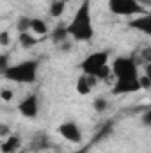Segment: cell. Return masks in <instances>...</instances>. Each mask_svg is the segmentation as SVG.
Returning a JSON list of instances; mask_svg holds the SVG:
<instances>
[{"mask_svg":"<svg viewBox=\"0 0 151 153\" xmlns=\"http://www.w3.org/2000/svg\"><path fill=\"white\" fill-rule=\"evenodd\" d=\"M20 137L18 135H9V137H5V141L2 143V146H0V152L2 153H16V150L20 148Z\"/></svg>","mask_w":151,"mask_h":153,"instance_id":"30bf717a","label":"cell"},{"mask_svg":"<svg viewBox=\"0 0 151 153\" xmlns=\"http://www.w3.org/2000/svg\"><path fill=\"white\" fill-rule=\"evenodd\" d=\"M29 30H32V32H34V34H38V36H44V34L48 32V27H46L44 20L30 18V29H29Z\"/></svg>","mask_w":151,"mask_h":153,"instance_id":"8fae6325","label":"cell"},{"mask_svg":"<svg viewBox=\"0 0 151 153\" xmlns=\"http://www.w3.org/2000/svg\"><path fill=\"white\" fill-rule=\"evenodd\" d=\"M68 39V30H66V27H57V29H53V32H52V41L55 43V45H61L62 41H66Z\"/></svg>","mask_w":151,"mask_h":153,"instance_id":"4fadbf2b","label":"cell"},{"mask_svg":"<svg viewBox=\"0 0 151 153\" xmlns=\"http://www.w3.org/2000/svg\"><path fill=\"white\" fill-rule=\"evenodd\" d=\"M141 2H144V4H148V2H150V0H141Z\"/></svg>","mask_w":151,"mask_h":153,"instance_id":"d4e9b609","label":"cell"},{"mask_svg":"<svg viewBox=\"0 0 151 153\" xmlns=\"http://www.w3.org/2000/svg\"><path fill=\"white\" fill-rule=\"evenodd\" d=\"M38 70H39V62L36 59L30 61H23L18 64L9 66L2 75L5 76L11 82H18V84H34L38 78Z\"/></svg>","mask_w":151,"mask_h":153,"instance_id":"7a4b0ae2","label":"cell"},{"mask_svg":"<svg viewBox=\"0 0 151 153\" xmlns=\"http://www.w3.org/2000/svg\"><path fill=\"white\" fill-rule=\"evenodd\" d=\"M109 9L117 16H139L148 13L139 0H109Z\"/></svg>","mask_w":151,"mask_h":153,"instance_id":"277c9868","label":"cell"},{"mask_svg":"<svg viewBox=\"0 0 151 153\" xmlns=\"http://www.w3.org/2000/svg\"><path fill=\"white\" fill-rule=\"evenodd\" d=\"M16 29H18V34L29 32V29H30V18H29V16H21V18L18 20V23H16Z\"/></svg>","mask_w":151,"mask_h":153,"instance_id":"2e32d148","label":"cell"},{"mask_svg":"<svg viewBox=\"0 0 151 153\" xmlns=\"http://www.w3.org/2000/svg\"><path fill=\"white\" fill-rule=\"evenodd\" d=\"M110 73L115 76V80L137 78V62L133 57H117L110 66Z\"/></svg>","mask_w":151,"mask_h":153,"instance_id":"3957f363","label":"cell"},{"mask_svg":"<svg viewBox=\"0 0 151 153\" xmlns=\"http://www.w3.org/2000/svg\"><path fill=\"white\" fill-rule=\"evenodd\" d=\"M61 50H71V43L70 41H62L61 43Z\"/></svg>","mask_w":151,"mask_h":153,"instance_id":"cb8c5ba5","label":"cell"},{"mask_svg":"<svg viewBox=\"0 0 151 153\" xmlns=\"http://www.w3.org/2000/svg\"><path fill=\"white\" fill-rule=\"evenodd\" d=\"M9 53H2L0 55V73H4L7 68H9Z\"/></svg>","mask_w":151,"mask_h":153,"instance_id":"ffe728a7","label":"cell"},{"mask_svg":"<svg viewBox=\"0 0 151 153\" xmlns=\"http://www.w3.org/2000/svg\"><path fill=\"white\" fill-rule=\"evenodd\" d=\"M137 80H139V84H141V89H150L151 87V76L141 75V76H137Z\"/></svg>","mask_w":151,"mask_h":153,"instance_id":"d6986e66","label":"cell"},{"mask_svg":"<svg viewBox=\"0 0 151 153\" xmlns=\"http://www.w3.org/2000/svg\"><path fill=\"white\" fill-rule=\"evenodd\" d=\"M59 135L73 144H78L82 141V130L78 128L75 121H64L61 126H59Z\"/></svg>","mask_w":151,"mask_h":153,"instance_id":"52a82bcc","label":"cell"},{"mask_svg":"<svg viewBox=\"0 0 151 153\" xmlns=\"http://www.w3.org/2000/svg\"><path fill=\"white\" fill-rule=\"evenodd\" d=\"M20 43L23 45V48H30V46H34V45L38 43V38H34V36L29 34V32H21V34H20Z\"/></svg>","mask_w":151,"mask_h":153,"instance_id":"9a60e30c","label":"cell"},{"mask_svg":"<svg viewBox=\"0 0 151 153\" xmlns=\"http://www.w3.org/2000/svg\"><path fill=\"white\" fill-rule=\"evenodd\" d=\"M132 29H137V30H141V32H144V34H151V14L150 13H146V14H139L135 20H130V23H128Z\"/></svg>","mask_w":151,"mask_h":153,"instance_id":"9c48e42d","label":"cell"},{"mask_svg":"<svg viewBox=\"0 0 151 153\" xmlns=\"http://www.w3.org/2000/svg\"><path fill=\"white\" fill-rule=\"evenodd\" d=\"M76 93L82 94V96H85V94L91 93V87H89V84H87V80H85V75L78 76V80H76Z\"/></svg>","mask_w":151,"mask_h":153,"instance_id":"5bb4252c","label":"cell"},{"mask_svg":"<svg viewBox=\"0 0 151 153\" xmlns=\"http://www.w3.org/2000/svg\"><path fill=\"white\" fill-rule=\"evenodd\" d=\"M0 98H2L4 102H11V100L14 98V93H13L11 89H7V87H2V89H0Z\"/></svg>","mask_w":151,"mask_h":153,"instance_id":"ac0fdd59","label":"cell"},{"mask_svg":"<svg viewBox=\"0 0 151 153\" xmlns=\"http://www.w3.org/2000/svg\"><path fill=\"white\" fill-rule=\"evenodd\" d=\"M66 4H68V0H53L52 4H50V16H53V18H59V16H62V13H64V9H66Z\"/></svg>","mask_w":151,"mask_h":153,"instance_id":"7c38bea8","label":"cell"},{"mask_svg":"<svg viewBox=\"0 0 151 153\" xmlns=\"http://www.w3.org/2000/svg\"><path fill=\"white\" fill-rule=\"evenodd\" d=\"M18 111L20 114L29 117V119H34L39 114V96L38 93H32L29 96H25L20 103H18Z\"/></svg>","mask_w":151,"mask_h":153,"instance_id":"8992f818","label":"cell"},{"mask_svg":"<svg viewBox=\"0 0 151 153\" xmlns=\"http://www.w3.org/2000/svg\"><path fill=\"white\" fill-rule=\"evenodd\" d=\"M141 91V84L137 78H130V80H115L112 85L114 94H128V93H135Z\"/></svg>","mask_w":151,"mask_h":153,"instance_id":"ba28073f","label":"cell"},{"mask_svg":"<svg viewBox=\"0 0 151 153\" xmlns=\"http://www.w3.org/2000/svg\"><path fill=\"white\" fill-rule=\"evenodd\" d=\"M142 119H144V125H151V112L150 111H146V114L142 116Z\"/></svg>","mask_w":151,"mask_h":153,"instance_id":"603a6c76","label":"cell"},{"mask_svg":"<svg viewBox=\"0 0 151 153\" xmlns=\"http://www.w3.org/2000/svg\"><path fill=\"white\" fill-rule=\"evenodd\" d=\"M13 132H11V126L9 125H0V137H9Z\"/></svg>","mask_w":151,"mask_h":153,"instance_id":"7402d4cb","label":"cell"},{"mask_svg":"<svg viewBox=\"0 0 151 153\" xmlns=\"http://www.w3.org/2000/svg\"><path fill=\"white\" fill-rule=\"evenodd\" d=\"M109 64V52L107 50H101V52H94L91 55H87L84 59V62L80 64L84 75H96L103 66Z\"/></svg>","mask_w":151,"mask_h":153,"instance_id":"5b68a950","label":"cell"},{"mask_svg":"<svg viewBox=\"0 0 151 153\" xmlns=\"http://www.w3.org/2000/svg\"><path fill=\"white\" fill-rule=\"evenodd\" d=\"M93 105H94V111H96V112H105L107 107H109V102H107L105 98H96Z\"/></svg>","mask_w":151,"mask_h":153,"instance_id":"e0dca14e","label":"cell"},{"mask_svg":"<svg viewBox=\"0 0 151 153\" xmlns=\"http://www.w3.org/2000/svg\"><path fill=\"white\" fill-rule=\"evenodd\" d=\"M9 43H11L9 32H7V30H2V32H0V46H9Z\"/></svg>","mask_w":151,"mask_h":153,"instance_id":"44dd1931","label":"cell"},{"mask_svg":"<svg viewBox=\"0 0 151 153\" xmlns=\"http://www.w3.org/2000/svg\"><path fill=\"white\" fill-rule=\"evenodd\" d=\"M68 36L75 39V41H91L94 36V27L91 22V5L89 0H84L82 5L78 7L75 13L73 20L70 22V25H66Z\"/></svg>","mask_w":151,"mask_h":153,"instance_id":"6da1fadb","label":"cell"}]
</instances>
